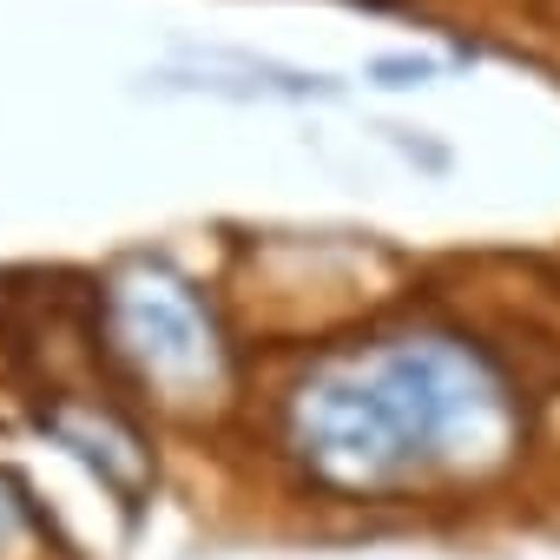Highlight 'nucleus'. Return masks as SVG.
<instances>
[{"mask_svg":"<svg viewBox=\"0 0 560 560\" xmlns=\"http://www.w3.org/2000/svg\"><path fill=\"white\" fill-rule=\"evenodd\" d=\"M270 442L330 501L402 508L501 481L527 448V402L475 337H363L304 363Z\"/></svg>","mask_w":560,"mask_h":560,"instance_id":"1","label":"nucleus"},{"mask_svg":"<svg viewBox=\"0 0 560 560\" xmlns=\"http://www.w3.org/2000/svg\"><path fill=\"white\" fill-rule=\"evenodd\" d=\"M106 337L113 357L152 389V402L191 416L224 396V350L198 311V298L172 277H145V284H113L106 298Z\"/></svg>","mask_w":560,"mask_h":560,"instance_id":"2","label":"nucleus"},{"mask_svg":"<svg viewBox=\"0 0 560 560\" xmlns=\"http://www.w3.org/2000/svg\"><path fill=\"white\" fill-rule=\"evenodd\" d=\"M40 534H47V521H40V508L27 501V488L0 468V560H27L34 547H40Z\"/></svg>","mask_w":560,"mask_h":560,"instance_id":"3","label":"nucleus"}]
</instances>
